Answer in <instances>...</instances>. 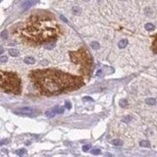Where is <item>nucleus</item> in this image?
<instances>
[{"instance_id":"obj_1","label":"nucleus","mask_w":157,"mask_h":157,"mask_svg":"<svg viewBox=\"0 0 157 157\" xmlns=\"http://www.w3.org/2000/svg\"><path fill=\"white\" fill-rule=\"evenodd\" d=\"M15 33L27 45L38 46L56 41L61 34V28L51 13L40 11L31 15Z\"/></svg>"},{"instance_id":"obj_2","label":"nucleus","mask_w":157,"mask_h":157,"mask_svg":"<svg viewBox=\"0 0 157 157\" xmlns=\"http://www.w3.org/2000/svg\"><path fill=\"white\" fill-rule=\"evenodd\" d=\"M29 77L34 88L45 96L71 92L84 86L82 77L56 69L32 70Z\"/></svg>"},{"instance_id":"obj_3","label":"nucleus","mask_w":157,"mask_h":157,"mask_svg":"<svg viewBox=\"0 0 157 157\" xmlns=\"http://www.w3.org/2000/svg\"><path fill=\"white\" fill-rule=\"evenodd\" d=\"M69 54L72 63L79 66L80 75L84 78L89 77L92 68V59L89 52L84 47H80L78 50L71 51Z\"/></svg>"},{"instance_id":"obj_4","label":"nucleus","mask_w":157,"mask_h":157,"mask_svg":"<svg viewBox=\"0 0 157 157\" xmlns=\"http://www.w3.org/2000/svg\"><path fill=\"white\" fill-rule=\"evenodd\" d=\"M1 89L7 93L20 94L22 92V82L18 74L14 72L1 71Z\"/></svg>"},{"instance_id":"obj_5","label":"nucleus","mask_w":157,"mask_h":157,"mask_svg":"<svg viewBox=\"0 0 157 157\" xmlns=\"http://www.w3.org/2000/svg\"><path fill=\"white\" fill-rule=\"evenodd\" d=\"M14 113L20 115V116H28V117H35L38 114V111H35L34 109H32L31 107H24V108H20L17 109L16 111H14Z\"/></svg>"},{"instance_id":"obj_6","label":"nucleus","mask_w":157,"mask_h":157,"mask_svg":"<svg viewBox=\"0 0 157 157\" xmlns=\"http://www.w3.org/2000/svg\"><path fill=\"white\" fill-rule=\"evenodd\" d=\"M38 2V0H27L25 3H24V5H23V8L24 9H28V8H30L31 6H32L33 4H35Z\"/></svg>"},{"instance_id":"obj_7","label":"nucleus","mask_w":157,"mask_h":157,"mask_svg":"<svg viewBox=\"0 0 157 157\" xmlns=\"http://www.w3.org/2000/svg\"><path fill=\"white\" fill-rule=\"evenodd\" d=\"M127 45H128V40L127 39H121L118 42V47L119 48H125Z\"/></svg>"},{"instance_id":"obj_8","label":"nucleus","mask_w":157,"mask_h":157,"mask_svg":"<svg viewBox=\"0 0 157 157\" xmlns=\"http://www.w3.org/2000/svg\"><path fill=\"white\" fill-rule=\"evenodd\" d=\"M24 62L27 63V64H34L35 63V59L31 56L26 57L25 59H24Z\"/></svg>"},{"instance_id":"obj_9","label":"nucleus","mask_w":157,"mask_h":157,"mask_svg":"<svg viewBox=\"0 0 157 157\" xmlns=\"http://www.w3.org/2000/svg\"><path fill=\"white\" fill-rule=\"evenodd\" d=\"M152 50L154 53H157V34L154 37L153 42H152Z\"/></svg>"},{"instance_id":"obj_10","label":"nucleus","mask_w":157,"mask_h":157,"mask_svg":"<svg viewBox=\"0 0 157 157\" xmlns=\"http://www.w3.org/2000/svg\"><path fill=\"white\" fill-rule=\"evenodd\" d=\"M8 53H9V55H11V56H13V57L19 56V51L16 50V49H9V50H8Z\"/></svg>"},{"instance_id":"obj_11","label":"nucleus","mask_w":157,"mask_h":157,"mask_svg":"<svg viewBox=\"0 0 157 157\" xmlns=\"http://www.w3.org/2000/svg\"><path fill=\"white\" fill-rule=\"evenodd\" d=\"M45 115H46L47 117L51 118V117H54V116L56 115V113H55L54 109H50V110H48V111H46V112H45Z\"/></svg>"},{"instance_id":"obj_12","label":"nucleus","mask_w":157,"mask_h":157,"mask_svg":"<svg viewBox=\"0 0 157 157\" xmlns=\"http://www.w3.org/2000/svg\"><path fill=\"white\" fill-rule=\"evenodd\" d=\"M54 109V111H55V113L56 114H62L64 112V107H59V106H56L53 108Z\"/></svg>"},{"instance_id":"obj_13","label":"nucleus","mask_w":157,"mask_h":157,"mask_svg":"<svg viewBox=\"0 0 157 157\" xmlns=\"http://www.w3.org/2000/svg\"><path fill=\"white\" fill-rule=\"evenodd\" d=\"M139 145L142 146V147H150V143H149V141H147V140H142V141H140V142H139Z\"/></svg>"},{"instance_id":"obj_14","label":"nucleus","mask_w":157,"mask_h":157,"mask_svg":"<svg viewBox=\"0 0 157 157\" xmlns=\"http://www.w3.org/2000/svg\"><path fill=\"white\" fill-rule=\"evenodd\" d=\"M154 29H155V27H154L153 24L148 23V24H146V25H145V30H146V31H153Z\"/></svg>"},{"instance_id":"obj_15","label":"nucleus","mask_w":157,"mask_h":157,"mask_svg":"<svg viewBox=\"0 0 157 157\" xmlns=\"http://www.w3.org/2000/svg\"><path fill=\"white\" fill-rule=\"evenodd\" d=\"M119 104L122 108H125V107L128 106V101L126 100V99H121L119 102Z\"/></svg>"},{"instance_id":"obj_16","label":"nucleus","mask_w":157,"mask_h":157,"mask_svg":"<svg viewBox=\"0 0 157 157\" xmlns=\"http://www.w3.org/2000/svg\"><path fill=\"white\" fill-rule=\"evenodd\" d=\"M145 102L147 103V104H149V105H154L155 103H156V100L154 99V98H147Z\"/></svg>"},{"instance_id":"obj_17","label":"nucleus","mask_w":157,"mask_h":157,"mask_svg":"<svg viewBox=\"0 0 157 157\" xmlns=\"http://www.w3.org/2000/svg\"><path fill=\"white\" fill-rule=\"evenodd\" d=\"M16 154L19 155V156H23V155L27 154V151H26L25 149H19V150L16 151Z\"/></svg>"},{"instance_id":"obj_18","label":"nucleus","mask_w":157,"mask_h":157,"mask_svg":"<svg viewBox=\"0 0 157 157\" xmlns=\"http://www.w3.org/2000/svg\"><path fill=\"white\" fill-rule=\"evenodd\" d=\"M112 144H114V145H122L123 144V141H121L120 139H113V140H112Z\"/></svg>"},{"instance_id":"obj_19","label":"nucleus","mask_w":157,"mask_h":157,"mask_svg":"<svg viewBox=\"0 0 157 157\" xmlns=\"http://www.w3.org/2000/svg\"><path fill=\"white\" fill-rule=\"evenodd\" d=\"M1 38L2 39H7L8 38V31H3L1 32Z\"/></svg>"},{"instance_id":"obj_20","label":"nucleus","mask_w":157,"mask_h":157,"mask_svg":"<svg viewBox=\"0 0 157 157\" xmlns=\"http://www.w3.org/2000/svg\"><path fill=\"white\" fill-rule=\"evenodd\" d=\"M8 61V57L5 56V55H2V56L0 57V62L1 63H5Z\"/></svg>"},{"instance_id":"obj_21","label":"nucleus","mask_w":157,"mask_h":157,"mask_svg":"<svg viewBox=\"0 0 157 157\" xmlns=\"http://www.w3.org/2000/svg\"><path fill=\"white\" fill-rule=\"evenodd\" d=\"M90 45H91V47H92V48H95V49H97V48H99V44L97 43V42H92V43L90 44Z\"/></svg>"},{"instance_id":"obj_22","label":"nucleus","mask_w":157,"mask_h":157,"mask_svg":"<svg viewBox=\"0 0 157 157\" xmlns=\"http://www.w3.org/2000/svg\"><path fill=\"white\" fill-rule=\"evenodd\" d=\"M89 148H90V144L83 145V147H82V150H83V151H88Z\"/></svg>"},{"instance_id":"obj_23","label":"nucleus","mask_w":157,"mask_h":157,"mask_svg":"<svg viewBox=\"0 0 157 157\" xmlns=\"http://www.w3.org/2000/svg\"><path fill=\"white\" fill-rule=\"evenodd\" d=\"M100 153V150L99 149H94V150H92V154H94V155H97V154H99Z\"/></svg>"},{"instance_id":"obj_24","label":"nucleus","mask_w":157,"mask_h":157,"mask_svg":"<svg viewBox=\"0 0 157 157\" xmlns=\"http://www.w3.org/2000/svg\"><path fill=\"white\" fill-rule=\"evenodd\" d=\"M65 106H66V108H68V109H71V107H72V105H71V103H70V102H66Z\"/></svg>"},{"instance_id":"obj_25","label":"nucleus","mask_w":157,"mask_h":157,"mask_svg":"<svg viewBox=\"0 0 157 157\" xmlns=\"http://www.w3.org/2000/svg\"><path fill=\"white\" fill-rule=\"evenodd\" d=\"M83 100L84 101H92V98H90V97H83Z\"/></svg>"}]
</instances>
